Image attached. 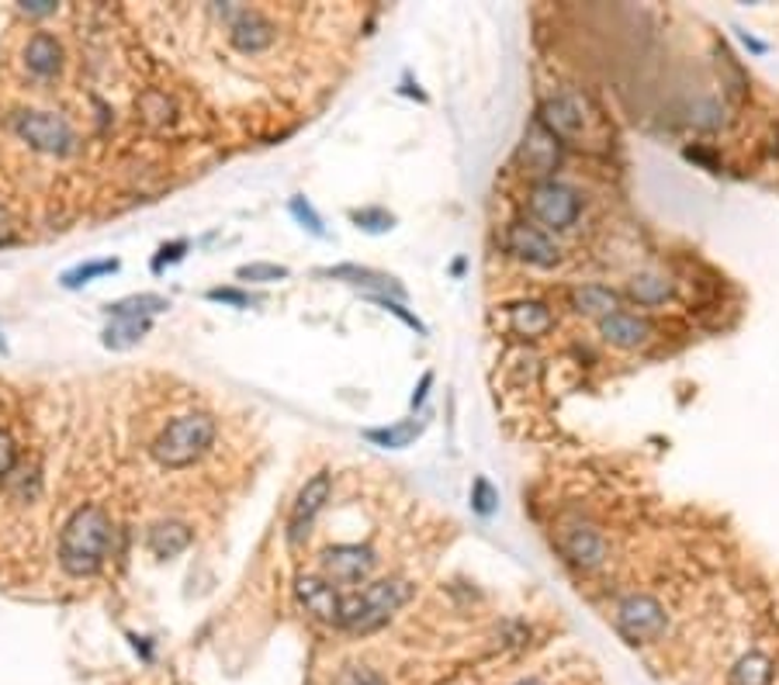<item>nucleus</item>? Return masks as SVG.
Wrapping results in <instances>:
<instances>
[{"instance_id":"f257e3e1","label":"nucleus","mask_w":779,"mask_h":685,"mask_svg":"<svg viewBox=\"0 0 779 685\" xmlns=\"http://www.w3.org/2000/svg\"><path fill=\"white\" fill-rule=\"evenodd\" d=\"M114 523L101 505H80L60 530V568L70 579H87L108 561Z\"/></svg>"},{"instance_id":"f03ea898","label":"nucleus","mask_w":779,"mask_h":685,"mask_svg":"<svg viewBox=\"0 0 779 685\" xmlns=\"http://www.w3.org/2000/svg\"><path fill=\"white\" fill-rule=\"evenodd\" d=\"M413 585L402 582V579H382V582H371L367 589L354 592V595H343V610H340V631H351V634H367V631H378L382 623L392 620V613H398L402 606L409 603Z\"/></svg>"},{"instance_id":"7ed1b4c3","label":"nucleus","mask_w":779,"mask_h":685,"mask_svg":"<svg viewBox=\"0 0 779 685\" xmlns=\"http://www.w3.org/2000/svg\"><path fill=\"white\" fill-rule=\"evenodd\" d=\"M212 443H215V419L209 412H184L160 430V437L153 440V457L163 468L178 471L201 461Z\"/></svg>"},{"instance_id":"20e7f679","label":"nucleus","mask_w":779,"mask_h":685,"mask_svg":"<svg viewBox=\"0 0 779 685\" xmlns=\"http://www.w3.org/2000/svg\"><path fill=\"white\" fill-rule=\"evenodd\" d=\"M8 129L21 142H28L36 153H45V156H70L80 142L67 114H55V111L21 108V111L8 114Z\"/></svg>"},{"instance_id":"39448f33","label":"nucleus","mask_w":779,"mask_h":685,"mask_svg":"<svg viewBox=\"0 0 779 685\" xmlns=\"http://www.w3.org/2000/svg\"><path fill=\"white\" fill-rule=\"evenodd\" d=\"M527 212L544 233H568L583 218V194L565 181H534Z\"/></svg>"},{"instance_id":"423d86ee","label":"nucleus","mask_w":779,"mask_h":685,"mask_svg":"<svg viewBox=\"0 0 779 685\" xmlns=\"http://www.w3.org/2000/svg\"><path fill=\"white\" fill-rule=\"evenodd\" d=\"M537 122L552 132L558 142H589L593 139V125H599V114L589 108L586 98L571 94V91H558V94H547L540 111H537Z\"/></svg>"},{"instance_id":"0eeeda50","label":"nucleus","mask_w":779,"mask_h":685,"mask_svg":"<svg viewBox=\"0 0 779 685\" xmlns=\"http://www.w3.org/2000/svg\"><path fill=\"white\" fill-rule=\"evenodd\" d=\"M614 626H617V634L630 644H651L666 634L669 613L655 595L634 592V595H624L614 606Z\"/></svg>"},{"instance_id":"6e6552de","label":"nucleus","mask_w":779,"mask_h":685,"mask_svg":"<svg viewBox=\"0 0 779 685\" xmlns=\"http://www.w3.org/2000/svg\"><path fill=\"white\" fill-rule=\"evenodd\" d=\"M212 14L225 24L229 45L243 55H264L277 39V24L256 8H215Z\"/></svg>"},{"instance_id":"1a4fd4ad","label":"nucleus","mask_w":779,"mask_h":685,"mask_svg":"<svg viewBox=\"0 0 779 685\" xmlns=\"http://www.w3.org/2000/svg\"><path fill=\"white\" fill-rule=\"evenodd\" d=\"M506 253H513L519 264H530L540 270H552L562 264V246L555 243L552 233H544L534 222H513L503 236Z\"/></svg>"},{"instance_id":"9d476101","label":"nucleus","mask_w":779,"mask_h":685,"mask_svg":"<svg viewBox=\"0 0 779 685\" xmlns=\"http://www.w3.org/2000/svg\"><path fill=\"white\" fill-rule=\"evenodd\" d=\"M558 548L562 554L571 561V564H579L583 571H593L599 564H606V558H610V544H606V536L599 526L586 523V520H568L562 523L558 530Z\"/></svg>"},{"instance_id":"9b49d317","label":"nucleus","mask_w":779,"mask_h":685,"mask_svg":"<svg viewBox=\"0 0 779 685\" xmlns=\"http://www.w3.org/2000/svg\"><path fill=\"white\" fill-rule=\"evenodd\" d=\"M374 564H378V558H374V551L364 544H333L320 561L323 579L346 585V589H357L361 582H367Z\"/></svg>"},{"instance_id":"f8f14e48","label":"nucleus","mask_w":779,"mask_h":685,"mask_svg":"<svg viewBox=\"0 0 779 685\" xmlns=\"http://www.w3.org/2000/svg\"><path fill=\"white\" fill-rule=\"evenodd\" d=\"M519 163L527 166V174L537 181H555V170L562 163V142L547 132L537 119L527 125L524 142H519Z\"/></svg>"},{"instance_id":"ddd939ff","label":"nucleus","mask_w":779,"mask_h":685,"mask_svg":"<svg viewBox=\"0 0 779 685\" xmlns=\"http://www.w3.org/2000/svg\"><path fill=\"white\" fill-rule=\"evenodd\" d=\"M330 492H333V478L326 471L312 474L302 484V492L292 505V517H287V540H292V544H302V536H308L312 520L320 517L323 505L330 502Z\"/></svg>"},{"instance_id":"4468645a","label":"nucleus","mask_w":779,"mask_h":685,"mask_svg":"<svg viewBox=\"0 0 779 685\" xmlns=\"http://www.w3.org/2000/svg\"><path fill=\"white\" fill-rule=\"evenodd\" d=\"M599 336L617 350H641L651 343L655 326L645 316H638V311H614V316L599 319Z\"/></svg>"},{"instance_id":"2eb2a0df","label":"nucleus","mask_w":779,"mask_h":685,"mask_svg":"<svg viewBox=\"0 0 779 685\" xmlns=\"http://www.w3.org/2000/svg\"><path fill=\"white\" fill-rule=\"evenodd\" d=\"M21 63L28 70V76H36V80H55L63 73V45L55 35L49 32H36V35H28L24 45H21Z\"/></svg>"},{"instance_id":"dca6fc26","label":"nucleus","mask_w":779,"mask_h":685,"mask_svg":"<svg viewBox=\"0 0 779 685\" xmlns=\"http://www.w3.org/2000/svg\"><path fill=\"white\" fill-rule=\"evenodd\" d=\"M295 595L305 606V613H312L320 623H340V610H343V595L336 592L333 582L320 579V575H302L295 582Z\"/></svg>"},{"instance_id":"f3484780","label":"nucleus","mask_w":779,"mask_h":685,"mask_svg":"<svg viewBox=\"0 0 779 685\" xmlns=\"http://www.w3.org/2000/svg\"><path fill=\"white\" fill-rule=\"evenodd\" d=\"M506 319H509V329L516 336H527V339L552 333V326H555L552 308H547L544 301H516L506 308Z\"/></svg>"},{"instance_id":"a211bd4d","label":"nucleus","mask_w":779,"mask_h":685,"mask_svg":"<svg viewBox=\"0 0 779 685\" xmlns=\"http://www.w3.org/2000/svg\"><path fill=\"white\" fill-rule=\"evenodd\" d=\"M568 301L579 316H589V319H606V316H614V311H620V295L614 288H603V284H579V288H571Z\"/></svg>"},{"instance_id":"6ab92c4d","label":"nucleus","mask_w":779,"mask_h":685,"mask_svg":"<svg viewBox=\"0 0 779 685\" xmlns=\"http://www.w3.org/2000/svg\"><path fill=\"white\" fill-rule=\"evenodd\" d=\"M191 540H194L191 526L166 520V523H156V526L146 533V548H150L156 558H178V554H184V551L191 548Z\"/></svg>"},{"instance_id":"aec40b11","label":"nucleus","mask_w":779,"mask_h":685,"mask_svg":"<svg viewBox=\"0 0 779 685\" xmlns=\"http://www.w3.org/2000/svg\"><path fill=\"white\" fill-rule=\"evenodd\" d=\"M627 298L641 308H658L672 298V280L666 274H634L627 284Z\"/></svg>"},{"instance_id":"412c9836","label":"nucleus","mask_w":779,"mask_h":685,"mask_svg":"<svg viewBox=\"0 0 779 685\" xmlns=\"http://www.w3.org/2000/svg\"><path fill=\"white\" fill-rule=\"evenodd\" d=\"M139 119L146 122L150 129H166V125L178 122V108H173L166 91L150 88V91L139 94Z\"/></svg>"},{"instance_id":"4be33fe9","label":"nucleus","mask_w":779,"mask_h":685,"mask_svg":"<svg viewBox=\"0 0 779 685\" xmlns=\"http://www.w3.org/2000/svg\"><path fill=\"white\" fill-rule=\"evenodd\" d=\"M163 308H166V298H160V295H132V298L108 305V316H114V319H150Z\"/></svg>"},{"instance_id":"5701e85b","label":"nucleus","mask_w":779,"mask_h":685,"mask_svg":"<svg viewBox=\"0 0 779 685\" xmlns=\"http://www.w3.org/2000/svg\"><path fill=\"white\" fill-rule=\"evenodd\" d=\"M772 682V662L766 654L752 651L731 668V685H769Z\"/></svg>"},{"instance_id":"b1692460","label":"nucleus","mask_w":779,"mask_h":685,"mask_svg":"<svg viewBox=\"0 0 779 685\" xmlns=\"http://www.w3.org/2000/svg\"><path fill=\"white\" fill-rule=\"evenodd\" d=\"M146 333H150V319H114L104 329V347L125 350V347H132V343H139Z\"/></svg>"},{"instance_id":"393cba45","label":"nucleus","mask_w":779,"mask_h":685,"mask_svg":"<svg viewBox=\"0 0 779 685\" xmlns=\"http://www.w3.org/2000/svg\"><path fill=\"white\" fill-rule=\"evenodd\" d=\"M419 433H423V422L406 419V422H398V426H388V430H367L364 437L371 443H382V447H409Z\"/></svg>"},{"instance_id":"a878e982","label":"nucleus","mask_w":779,"mask_h":685,"mask_svg":"<svg viewBox=\"0 0 779 685\" xmlns=\"http://www.w3.org/2000/svg\"><path fill=\"white\" fill-rule=\"evenodd\" d=\"M119 270V260H91V264H80L73 270L63 274V288H80V284L94 280V277H104V274H114Z\"/></svg>"},{"instance_id":"bb28decb","label":"nucleus","mask_w":779,"mask_h":685,"mask_svg":"<svg viewBox=\"0 0 779 685\" xmlns=\"http://www.w3.org/2000/svg\"><path fill=\"white\" fill-rule=\"evenodd\" d=\"M240 280H253V284H271V280H284L287 277V267L281 264H246L236 270Z\"/></svg>"},{"instance_id":"cd10ccee","label":"nucleus","mask_w":779,"mask_h":685,"mask_svg":"<svg viewBox=\"0 0 779 685\" xmlns=\"http://www.w3.org/2000/svg\"><path fill=\"white\" fill-rule=\"evenodd\" d=\"M496 502H499V492L493 489V484H488L485 478H475V484H472V505H475L478 517H493Z\"/></svg>"},{"instance_id":"c85d7f7f","label":"nucleus","mask_w":779,"mask_h":685,"mask_svg":"<svg viewBox=\"0 0 779 685\" xmlns=\"http://www.w3.org/2000/svg\"><path fill=\"white\" fill-rule=\"evenodd\" d=\"M18 471V443L8 430H0V481L14 478Z\"/></svg>"},{"instance_id":"c756f323","label":"nucleus","mask_w":779,"mask_h":685,"mask_svg":"<svg viewBox=\"0 0 779 685\" xmlns=\"http://www.w3.org/2000/svg\"><path fill=\"white\" fill-rule=\"evenodd\" d=\"M354 222L361 228H367V233H388L395 218L385 208H361V212H354Z\"/></svg>"},{"instance_id":"7c9ffc66","label":"nucleus","mask_w":779,"mask_h":685,"mask_svg":"<svg viewBox=\"0 0 779 685\" xmlns=\"http://www.w3.org/2000/svg\"><path fill=\"white\" fill-rule=\"evenodd\" d=\"M371 301H374V305H382L385 311H392V316H398L402 323H406L409 329H416L419 336H426V326L413 316V311L402 308V301H398V298H388V295H371Z\"/></svg>"},{"instance_id":"2f4dec72","label":"nucleus","mask_w":779,"mask_h":685,"mask_svg":"<svg viewBox=\"0 0 779 685\" xmlns=\"http://www.w3.org/2000/svg\"><path fill=\"white\" fill-rule=\"evenodd\" d=\"M336 685H388L378 672L374 668H364V665H354V668H346V672H340V678H336Z\"/></svg>"},{"instance_id":"473e14b6","label":"nucleus","mask_w":779,"mask_h":685,"mask_svg":"<svg viewBox=\"0 0 779 685\" xmlns=\"http://www.w3.org/2000/svg\"><path fill=\"white\" fill-rule=\"evenodd\" d=\"M292 215H295L299 222H305V228H308V233L323 236V222H320V215L312 212V205L305 202V197H292Z\"/></svg>"},{"instance_id":"72a5a7b5","label":"nucleus","mask_w":779,"mask_h":685,"mask_svg":"<svg viewBox=\"0 0 779 685\" xmlns=\"http://www.w3.org/2000/svg\"><path fill=\"white\" fill-rule=\"evenodd\" d=\"M209 298H212V301H225V305H236V308H246V305H250V295H246V292H236V288H212Z\"/></svg>"},{"instance_id":"f704fd0d","label":"nucleus","mask_w":779,"mask_h":685,"mask_svg":"<svg viewBox=\"0 0 779 685\" xmlns=\"http://www.w3.org/2000/svg\"><path fill=\"white\" fill-rule=\"evenodd\" d=\"M184 249H188V243L184 239H178V243H170V246H163L160 249V256L153 260V270H163V264H173V260H181L184 256Z\"/></svg>"},{"instance_id":"c9c22d12","label":"nucleus","mask_w":779,"mask_h":685,"mask_svg":"<svg viewBox=\"0 0 779 685\" xmlns=\"http://www.w3.org/2000/svg\"><path fill=\"white\" fill-rule=\"evenodd\" d=\"M11 239H14V222L4 208H0V246H8Z\"/></svg>"},{"instance_id":"e433bc0d","label":"nucleus","mask_w":779,"mask_h":685,"mask_svg":"<svg viewBox=\"0 0 779 685\" xmlns=\"http://www.w3.org/2000/svg\"><path fill=\"white\" fill-rule=\"evenodd\" d=\"M429 385H433V375H429V370H426V375L419 378V388L413 391V409H419V406H423V398H426Z\"/></svg>"},{"instance_id":"4c0bfd02","label":"nucleus","mask_w":779,"mask_h":685,"mask_svg":"<svg viewBox=\"0 0 779 685\" xmlns=\"http://www.w3.org/2000/svg\"><path fill=\"white\" fill-rule=\"evenodd\" d=\"M516 685H540L537 678H527V682H516Z\"/></svg>"}]
</instances>
